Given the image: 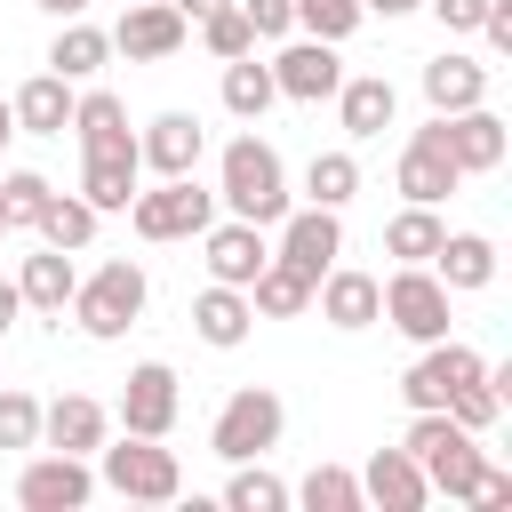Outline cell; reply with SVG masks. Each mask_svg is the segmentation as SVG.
<instances>
[{"label": "cell", "mask_w": 512, "mask_h": 512, "mask_svg": "<svg viewBox=\"0 0 512 512\" xmlns=\"http://www.w3.org/2000/svg\"><path fill=\"white\" fill-rule=\"evenodd\" d=\"M216 200L240 216V224H280L288 216V168L264 136H232L224 160H216Z\"/></svg>", "instance_id": "6da1fadb"}, {"label": "cell", "mask_w": 512, "mask_h": 512, "mask_svg": "<svg viewBox=\"0 0 512 512\" xmlns=\"http://www.w3.org/2000/svg\"><path fill=\"white\" fill-rule=\"evenodd\" d=\"M144 296H152V280H144V264H128V256H112V264H96L80 288H72V320H80V336H96V344H120L136 320H144Z\"/></svg>", "instance_id": "7a4b0ae2"}, {"label": "cell", "mask_w": 512, "mask_h": 512, "mask_svg": "<svg viewBox=\"0 0 512 512\" xmlns=\"http://www.w3.org/2000/svg\"><path fill=\"white\" fill-rule=\"evenodd\" d=\"M96 480H104L112 496H128V504H176V496H184L176 448H160V440H144V432L104 440V448H96Z\"/></svg>", "instance_id": "3957f363"}, {"label": "cell", "mask_w": 512, "mask_h": 512, "mask_svg": "<svg viewBox=\"0 0 512 512\" xmlns=\"http://www.w3.org/2000/svg\"><path fill=\"white\" fill-rule=\"evenodd\" d=\"M280 432H288V408H280V392H264V384H240V392L216 408V424H208V448H216L224 464H248V456L280 448Z\"/></svg>", "instance_id": "277c9868"}, {"label": "cell", "mask_w": 512, "mask_h": 512, "mask_svg": "<svg viewBox=\"0 0 512 512\" xmlns=\"http://www.w3.org/2000/svg\"><path fill=\"white\" fill-rule=\"evenodd\" d=\"M128 216H136L144 240H200V232L216 224V192H200L192 176H160L152 192L128 200Z\"/></svg>", "instance_id": "5b68a950"}, {"label": "cell", "mask_w": 512, "mask_h": 512, "mask_svg": "<svg viewBox=\"0 0 512 512\" xmlns=\"http://www.w3.org/2000/svg\"><path fill=\"white\" fill-rule=\"evenodd\" d=\"M376 288H384V320H392L408 344H440V336H448V288H440L432 264H400V272L376 280Z\"/></svg>", "instance_id": "8992f818"}, {"label": "cell", "mask_w": 512, "mask_h": 512, "mask_svg": "<svg viewBox=\"0 0 512 512\" xmlns=\"http://www.w3.org/2000/svg\"><path fill=\"white\" fill-rule=\"evenodd\" d=\"M472 376H488V360H480L472 344L440 336V344H424V352L408 360V376H400V400H408V408H448V392H456V384H472Z\"/></svg>", "instance_id": "52a82bcc"}, {"label": "cell", "mask_w": 512, "mask_h": 512, "mask_svg": "<svg viewBox=\"0 0 512 512\" xmlns=\"http://www.w3.org/2000/svg\"><path fill=\"white\" fill-rule=\"evenodd\" d=\"M96 496V472H88V456H64V448H48V456H32L24 472H16V504L24 512H80Z\"/></svg>", "instance_id": "ba28073f"}, {"label": "cell", "mask_w": 512, "mask_h": 512, "mask_svg": "<svg viewBox=\"0 0 512 512\" xmlns=\"http://www.w3.org/2000/svg\"><path fill=\"white\" fill-rule=\"evenodd\" d=\"M464 184V168H456V152H448V136H440V112L400 144V192L416 200V208H440L448 192Z\"/></svg>", "instance_id": "9c48e42d"}, {"label": "cell", "mask_w": 512, "mask_h": 512, "mask_svg": "<svg viewBox=\"0 0 512 512\" xmlns=\"http://www.w3.org/2000/svg\"><path fill=\"white\" fill-rule=\"evenodd\" d=\"M176 368L168 360H136L128 384H120V432H144V440H168L176 432Z\"/></svg>", "instance_id": "30bf717a"}, {"label": "cell", "mask_w": 512, "mask_h": 512, "mask_svg": "<svg viewBox=\"0 0 512 512\" xmlns=\"http://www.w3.org/2000/svg\"><path fill=\"white\" fill-rule=\"evenodd\" d=\"M336 80H344V56H336V40H288L280 56H272V88L288 96V104H328L336 96Z\"/></svg>", "instance_id": "8fae6325"}, {"label": "cell", "mask_w": 512, "mask_h": 512, "mask_svg": "<svg viewBox=\"0 0 512 512\" xmlns=\"http://www.w3.org/2000/svg\"><path fill=\"white\" fill-rule=\"evenodd\" d=\"M312 304H320V320L344 328V336H360V328L384 320V288H376V272H352V264H328V272L312 280Z\"/></svg>", "instance_id": "7c38bea8"}, {"label": "cell", "mask_w": 512, "mask_h": 512, "mask_svg": "<svg viewBox=\"0 0 512 512\" xmlns=\"http://www.w3.org/2000/svg\"><path fill=\"white\" fill-rule=\"evenodd\" d=\"M360 504H376V512H424V504H432L424 464H416L408 448H376V456L360 464Z\"/></svg>", "instance_id": "4fadbf2b"}, {"label": "cell", "mask_w": 512, "mask_h": 512, "mask_svg": "<svg viewBox=\"0 0 512 512\" xmlns=\"http://www.w3.org/2000/svg\"><path fill=\"white\" fill-rule=\"evenodd\" d=\"M440 136H448V152H456V168H464V176H488V168H504V152H512V136H504V120H496L488 104H464V112H440Z\"/></svg>", "instance_id": "5bb4252c"}, {"label": "cell", "mask_w": 512, "mask_h": 512, "mask_svg": "<svg viewBox=\"0 0 512 512\" xmlns=\"http://www.w3.org/2000/svg\"><path fill=\"white\" fill-rule=\"evenodd\" d=\"M272 256H288L296 272H312V280H320V272L344 256V224H336V208H288V216H280V248H272Z\"/></svg>", "instance_id": "9a60e30c"}, {"label": "cell", "mask_w": 512, "mask_h": 512, "mask_svg": "<svg viewBox=\"0 0 512 512\" xmlns=\"http://www.w3.org/2000/svg\"><path fill=\"white\" fill-rule=\"evenodd\" d=\"M184 32H192V24H184L168 0H136V8L112 24V48H120L128 64H160V56H176V48H184Z\"/></svg>", "instance_id": "2e32d148"}, {"label": "cell", "mask_w": 512, "mask_h": 512, "mask_svg": "<svg viewBox=\"0 0 512 512\" xmlns=\"http://www.w3.org/2000/svg\"><path fill=\"white\" fill-rule=\"evenodd\" d=\"M392 112H400V88H392L384 72H344V80H336V120H344V136H352V144L384 136V128H392Z\"/></svg>", "instance_id": "e0dca14e"}, {"label": "cell", "mask_w": 512, "mask_h": 512, "mask_svg": "<svg viewBox=\"0 0 512 512\" xmlns=\"http://www.w3.org/2000/svg\"><path fill=\"white\" fill-rule=\"evenodd\" d=\"M200 152H208V128H200L192 112H160V120L136 136V160H144L152 176H192Z\"/></svg>", "instance_id": "ac0fdd59"}, {"label": "cell", "mask_w": 512, "mask_h": 512, "mask_svg": "<svg viewBox=\"0 0 512 512\" xmlns=\"http://www.w3.org/2000/svg\"><path fill=\"white\" fill-rule=\"evenodd\" d=\"M192 336H200V344H216V352H240V344L256 336V304H248V288L208 280V288L192 296Z\"/></svg>", "instance_id": "d6986e66"}, {"label": "cell", "mask_w": 512, "mask_h": 512, "mask_svg": "<svg viewBox=\"0 0 512 512\" xmlns=\"http://www.w3.org/2000/svg\"><path fill=\"white\" fill-rule=\"evenodd\" d=\"M40 440L64 448V456H96V448L112 440V408L88 400V392H64L56 408H40Z\"/></svg>", "instance_id": "ffe728a7"}, {"label": "cell", "mask_w": 512, "mask_h": 512, "mask_svg": "<svg viewBox=\"0 0 512 512\" xmlns=\"http://www.w3.org/2000/svg\"><path fill=\"white\" fill-rule=\"evenodd\" d=\"M200 248H208V280H224V288H248L264 272V256H272L264 248V224H240V216L232 224H208Z\"/></svg>", "instance_id": "44dd1931"}, {"label": "cell", "mask_w": 512, "mask_h": 512, "mask_svg": "<svg viewBox=\"0 0 512 512\" xmlns=\"http://www.w3.org/2000/svg\"><path fill=\"white\" fill-rule=\"evenodd\" d=\"M416 464H424V488H432V496H456V504H464V496H472V480L488 472L480 432H464V424H448V440H440V448H424Z\"/></svg>", "instance_id": "7402d4cb"}, {"label": "cell", "mask_w": 512, "mask_h": 512, "mask_svg": "<svg viewBox=\"0 0 512 512\" xmlns=\"http://www.w3.org/2000/svg\"><path fill=\"white\" fill-rule=\"evenodd\" d=\"M72 288H80V264H72L64 248H48V240H40V256H24V272H16V296H24V312H48V320H64Z\"/></svg>", "instance_id": "603a6c76"}, {"label": "cell", "mask_w": 512, "mask_h": 512, "mask_svg": "<svg viewBox=\"0 0 512 512\" xmlns=\"http://www.w3.org/2000/svg\"><path fill=\"white\" fill-rule=\"evenodd\" d=\"M424 104H432V112L488 104V64H480V56H456V48H440V56L424 64Z\"/></svg>", "instance_id": "cb8c5ba5"}, {"label": "cell", "mask_w": 512, "mask_h": 512, "mask_svg": "<svg viewBox=\"0 0 512 512\" xmlns=\"http://www.w3.org/2000/svg\"><path fill=\"white\" fill-rule=\"evenodd\" d=\"M64 128L80 136V152H136V136H128V104H120L112 88L72 96V120H64Z\"/></svg>", "instance_id": "d4e9b609"}, {"label": "cell", "mask_w": 512, "mask_h": 512, "mask_svg": "<svg viewBox=\"0 0 512 512\" xmlns=\"http://www.w3.org/2000/svg\"><path fill=\"white\" fill-rule=\"evenodd\" d=\"M8 112H16V136H64V120H72V80H64V72H32Z\"/></svg>", "instance_id": "484cf974"}, {"label": "cell", "mask_w": 512, "mask_h": 512, "mask_svg": "<svg viewBox=\"0 0 512 512\" xmlns=\"http://www.w3.org/2000/svg\"><path fill=\"white\" fill-rule=\"evenodd\" d=\"M136 176H144L136 152H88V160H80V200H88L96 216H120V208L136 200Z\"/></svg>", "instance_id": "4316f807"}, {"label": "cell", "mask_w": 512, "mask_h": 512, "mask_svg": "<svg viewBox=\"0 0 512 512\" xmlns=\"http://www.w3.org/2000/svg\"><path fill=\"white\" fill-rule=\"evenodd\" d=\"M432 272H440L448 296H472V288L496 280V240H488V232H448L440 256H432Z\"/></svg>", "instance_id": "83f0119b"}, {"label": "cell", "mask_w": 512, "mask_h": 512, "mask_svg": "<svg viewBox=\"0 0 512 512\" xmlns=\"http://www.w3.org/2000/svg\"><path fill=\"white\" fill-rule=\"evenodd\" d=\"M248 304H256V320H296V312H312V272H296L288 256H264V272L248 280Z\"/></svg>", "instance_id": "f1b7e54d"}, {"label": "cell", "mask_w": 512, "mask_h": 512, "mask_svg": "<svg viewBox=\"0 0 512 512\" xmlns=\"http://www.w3.org/2000/svg\"><path fill=\"white\" fill-rule=\"evenodd\" d=\"M104 56H112V32H96L80 16H64V32L48 40V72H64V80H96Z\"/></svg>", "instance_id": "f546056e"}, {"label": "cell", "mask_w": 512, "mask_h": 512, "mask_svg": "<svg viewBox=\"0 0 512 512\" xmlns=\"http://www.w3.org/2000/svg\"><path fill=\"white\" fill-rule=\"evenodd\" d=\"M272 104H280L272 64H256V48H248V56H232V64H224V112H232V120H264Z\"/></svg>", "instance_id": "4dcf8cb0"}, {"label": "cell", "mask_w": 512, "mask_h": 512, "mask_svg": "<svg viewBox=\"0 0 512 512\" xmlns=\"http://www.w3.org/2000/svg\"><path fill=\"white\" fill-rule=\"evenodd\" d=\"M96 224H104V216H96V208H88L80 192H48V208H40V224H32V232H40L48 248H64V256H80V248L96 240Z\"/></svg>", "instance_id": "1f68e13d"}, {"label": "cell", "mask_w": 512, "mask_h": 512, "mask_svg": "<svg viewBox=\"0 0 512 512\" xmlns=\"http://www.w3.org/2000/svg\"><path fill=\"white\" fill-rule=\"evenodd\" d=\"M440 240H448V224H440L432 208H416V200L384 224V256H400V264H432V256H440Z\"/></svg>", "instance_id": "d6a6232c"}, {"label": "cell", "mask_w": 512, "mask_h": 512, "mask_svg": "<svg viewBox=\"0 0 512 512\" xmlns=\"http://www.w3.org/2000/svg\"><path fill=\"white\" fill-rule=\"evenodd\" d=\"M288 496H296L304 512H368V504H360V472H344V464H312Z\"/></svg>", "instance_id": "836d02e7"}, {"label": "cell", "mask_w": 512, "mask_h": 512, "mask_svg": "<svg viewBox=\"0 0 512 512\" xmlns=\"http://www.w3.org/2000/svg\"><path fill=\"white\" fill-rule=\"evenodd\" d=\"M224 504H232V512H288V480L264 472V456H248V464H232Z\"/></svg>", "instance_id": "e575fe53"}, {"label": "cell", "mask_w": 512, "mask_h": 512, "mask_svg": "<svg viewBox=\"0 0 512 512\" xmlns=\"http://www.w3.org/2000/svg\"><path fill=\"white\" fill-rule=\"evenodd\" d=\"M48 192H56V184H48L40 168H8V176H0V224H8V232H32L40 208H48Z\"/></svg>", "instance_id": "d590c367"}, {"label": "cell", "mask_w": 512, "mask_h": 512, "mask_svg": "<svg viewBox=\"0 0 512 512\" xmlns=\"http://www.w3.org/2000/svg\"><path fill=\"white\" fill-rule=\"evenodd\" d=\"M304 192H312V208H344V200L360 192V160H352V152H312Z\"/></svg>", "instance_id": "8d00e7d4"}, {"label": "cell", "mask_w": 512, "mask_h": 512, "mask_svg": "<svg viewBox=\"0 0 512 512\" xmlns=\"http://www.w3.org/2000/svg\"><path fill=\"white\" fill-rule=\"evenodd\" d=\"M360 16H368L360 0H296V32H312V40H336V48L360 32Z\"/></svg>", "instance_id": "74e56055"}, {"label": "cell", "mask_w": 512, "mask_h": 512, "mask_svg": "<svg viewBox=\"0 0 512 512\" xmlns=\"http://www.w3.org/2000/svg\"><path fill=\"white\" fill-rule=\"evenodd\" d=\"M200 40H208V56H216V64H232V56H248V48H256V32H248V16H240V0H224V8H208V16H200Z\"/></svg>", "instance_id": "f35d334b"}, {"label": "cell", "mask_w": 512, "mask_h": 512, "mask_svg": "<svg viewBox=\"0 0 512 512\" xmlns=\"http://www.w3.org/2000/svg\"><path fill=\"white\" fill-rule=\"evenodd\" d=\"M448 416H456L464 432H488V424L504 416V400H496V384H488V376H472V384H456V392H448Z\"/></svg>", "instance_id": "ab89813d"}, {"label": "cell", "mask_w": 512, "mask_h": 512, "mask_svg": "<svg viewBox=\"0 0 512 512\" xmlns=\"http://www.w3.org/2000/svg\"><path fill=\"white\" fill-rule=\"evenodd\" d=\"M0 448H40V400L32 392H0Z\"/></svg>", "instance_id": "60d3db41"}, {"label": "cell", "mask_w": 512, "mask_h": 512, "mask_svg": "<svg viewBox=\"0 0 512 512\" xmlns=\"http://www.w3.org/2000/svg\"><path fill=\"white\" fill-rule=\"evenodd\" d=\"M240 16H248L256 40H288L296 32V0H240Z\"/></svg>", "instance_id": "b9f144b4"}, {"label": "cell", "mask_w": 512, "mask_h": 512, "mask_svg": "<svg viewBox=\"0 0 512 512\" xmlns=\"http://www.w3.org/2000/svg\"><path fill=\"white\" fill-rule=\"evenodd\" d=\"M472 32H480V40H488V48H496V56H512V0H488V8H480V24H472Z\"/></svg>", "instance_id": "7bdbcfd3"}, {"label": "cell", "mask_w": 512, "mask_h": 512, "mask_svg": "<svg viewBox=\"0 0 512 512\" xmlns=\"http://www.w3.org/2000/svg\"><path fill=\"white\" fill-rule=\"evenodd\" d=\"M464 504H480V512H504V504H512V472H496V464H488V472L472 480V496H464Z\"/></svg>", "instance_id": "ee69618b"}, {"label": "cell", "mask_w": 512, "mask_h": 512, "mask_svg": "<svg viewBox=\"0 0 512 512\" xmlns=\"http://www.w3.org/2000/svg\"><path fill=\"white\" fill-rule=\"evenodd\" d=\"M424 8H432V16H440V24H448V32H472V24H480V8H488V0H424Z\"/></svg>", "instance_id": "f6af8a7d"}, {"label": "cell", "mask_w": 512, "mask_h": 512, "mask_svg": "<svg viewBox=\"0 0 512 512\" xmlns=\"http://www.w3.org/2000/svg\"><path fill=\"white\" fill-rule=\"evenodd\" d=\"M16 312H24V296H16V280H0V336L16 328Z\"/></svg>", "instance_id": "bcb514c9"}, {"label": "cell", "mask_w": 512, "mask_h": 512, "mask_svg": "<svg viewBox=\"0 0 512 512\" xmlns=\"http://www.w3.org/2000/svg\"><path fill=\"white\" fill-rule=\"evenodd\" d=\"M168 8H176L184 24H200V16H208V8H224V0H168Z\"/></svg>", "instance_id": "7dc6e473"}, {"label": "cell", "mask_w": 512, "mask_h": 512, "mask_svg": "<svg viewBox=\"0 0 512 512\" xmlns=\"http://www.w3.org/2000/svg\"><path fill=\"white\" fill-rule=\"evenodd\" d=\"M368 16H408V8H424V0H360Z\"/></svg>", "instance_id": "c3c4849f"}, {"label": "cell", "mask_w": 512, "mask_h": 512, "mask_svg": "<svg viewBox=\"0 0 512 512\" xmlns=\"http://www.w3.org/2000/svg\"><path fill=\"white\" fill-rule=\"evenodd\" d=\"M32 8H48V16H80L88 0H32Z\"/></svg>", "instance_id": "681fc988"}, {"label": "cell", "mask_w": 512, "mask_h": 512, "mask_svg": "<svg viewBox=\"0 0 512 512\" xmlns=\"http://www.w3.org/2000/svg\"><path fill=\"white\" fill-rule=\"evenodd\" d=\"M8 136H16V112H8V104H0V144H8Z\"/></svg>", "instance_id": "f907efd6"}, {"label": "cell", "mask_w": 512, "mask_h": 512, "mask_svg": "<svg viewBox=\"0 0 512 512\" xmlns=\"http://www.w3.org/2000/svg\"><path fill=\"white\" fill-rule=\"evenodd\" d=\"M0 240H8V224H0Z\"/></svg>", "instance_id": "816d5d0a"}]
</instances>
